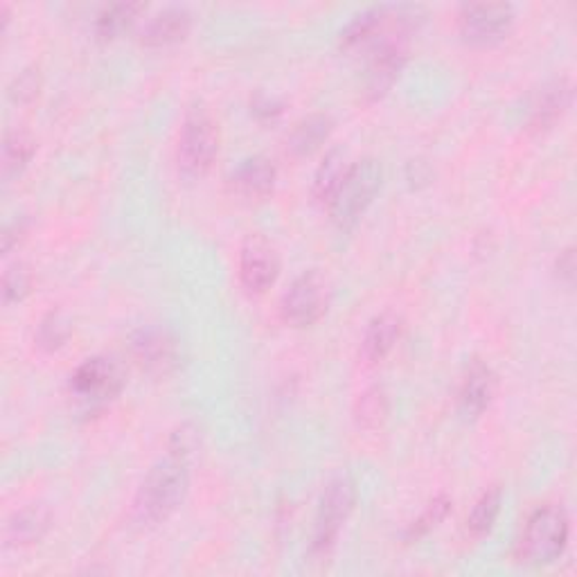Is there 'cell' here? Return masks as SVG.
Returning a JSON list of instances; mask_svg holds the SVG:
<instances>
[{
  "label": "cell",
  "instance_id": "1",
  "mask_svg": "<svg viewBox=\"0 0 577 577\" xmlns=\"http://www.w3.org/2000/svg\"><path fill=\"white\" fill-rule=\"evenodd\" d=\"M196 449L199 431L192 425H183L172 435L165 459L149 469L136 494L134 514L140 523H162L181 508L190 489V463Z\"/></svg>",
  "mask_w": 577,
  "mask_h": 577
},
{
  "label": "cell",
  "instance_id": "2",
  "mask_svg": "<svg viewBox=\"0 0 577 577\" xmlns=\"http://www.w3.org/2000/svg\"><path fill=\"white\" fill-rule=\"evenodd\" d=\"M570 521L562 506L538 508L517 542V562L523 566H548L562 557L568 544Z\"/></svg>",
  "mask_w": 577,
  "mask_h": 577
},
{
  "label": "cell",
  "instance_id": "3",
  "mask_svg": "<svg viewBox=\"0 0 577 577\" xmlns=\"http://www.w3.org/2000/svg\"><path fill=\"white\" fill-rule=\"evenodd\" d=\"M382 165L375 158L352 162L335 199L327 203L332 222L343 230L357 226L363 213L370 208V203L375 201L382 188Z\"/></svg>",
  "mask_w": 577,
  "mask_h": 577
},
{
  "label": "cell",
  "instance_id": "4",
  "mask_svg": "<svg viewBox=\"0 0 577 577\" xmlns=\"http://www.w3.org/2000/svg\"><path fill=\"white\" fill-rule=\"evenodd\" d=\"M219 151V127L208 109L194 106L188 111L179 134L177 160L185 177L201 179L213 168Z\"/></svg>",
  "mask_w": 577,
  "mask_h": 577
},
{
  "label": "cell",
  "instance_id": "5",
  "mask_svg": "<svg viewBox=\"0 0 577 577\" xmlns=\"http://www.w3.org/2000/svg\"><path fill=\"white\" fill-rule=\"evenodd\" d=\"M354 504H357V487L350 476H337L335 480L327 483L314 521L312 548L316 553H327L335 546L341 528L346 525V521L354 510Z\"/></svg>",
  "mask_w": 577,
  "mask_h": 577
},
{
  "label": "cell",
  "instance_id": "6",
  "mask_svg": "<svg viewBox=\"0 0 577 577\" xmlns=\"http://www.w3.org/2000/svg\"><path fill=\"white\" fill-rule=\"evenodd\" d=\"M329 298H332V292H329L327 278L318 271H305L286 288L280 314L286 325L309 327L327 314Z\"/></svg>",
  "mask_w": 577,
  "mask_h": 577
},
{
  "label": "cell",
  "instance_id": "7",
  "mask_svg": "<svg viewBox=\"0 0 577 577\" xmlns=\"http://www.w3.org/2000/svg\"><path fill=\"white\" fill-rule=\"evenodd\" d=\"M125 386L122 367L109 357H93L81 363L70 377V393L84 404L104 406Z\"/></svg>",
  "mask_w": 577,
  "mask_h": 577
},
{
  "label": "cell",
  "instance_id": "8",
  "mask_svg": "<svg viewBox=\"0 0 577 577\" xmlns=\"http://www.w3.org/2000/svg\"><path fill=\"white\" fill-rule=\"evenodd\" d=\"M514 25V8L508 3H472L463 5L459 27L465 41L476 46H489L501 41Z\"/></svg>",
  "mask_w": 577,
  "mask_h": 577
},
{
  "label": "cell",
  "instance_id": "9",
  "mask_svg": "<svg viewBox=\"0 0 577 577\" xmlns=\"http://www.w3.org/2000/svg\"><path fill=\"white\" fill-rule=\"evenodd\" d=\"M278 275L280 258L275 246L260 235L246 239L239 253V282L246 292L253 296L264 294L267 288L275 284Z\"/></svg>",
  "mask_w": 577,
  "mask_h": 577
},
{
  "label": "cell",
  "instance_id": "10",
  "mask_svg": "<svg viewBox=\"0 0 577 577\" xmlns=\"http://www.w3.org/2000/svg\"><path fill=\"white\" fill-rule=\"evenodd\" d=\"M406 61V48L404 38L386 41L380 48H375L373 59L367 64L365 81H363V93L370 100H380L386 95V91L395 84L401 68Z\"/></svg>",
  "mask_w": 577,
  "mask_h": 577
},
{
  "label": "cell",
  "instance_id": "11",
  "mask_svg": "<svg viewBox=\"0 0 577 577\" xmlns=\"http://www.w3.org/2000/svg\"><path fill=\"white\" fill-rule=\"evenodd\" d=\"M573 102V84L568 77H555L532 95L528 109V122L532 129H551L557 120L564 117Z\"/></svg>",
  "mask_w": 577,
  "mask_h": 577
},
{
  "label": "cell",
  "instance_id": "12",
  "mask_svg": "<svg viewBox=\"0 0 577 577\" xmlns=\"http://www.w3.org/2000/svg\"><path fill=\"white\" fill-rule=\"evenodd\" d=\"M494 393H497V375H494V370L487 363L474 359L459 391L461 414L469 420L483 416L494 399Z\"/></svg>",
  "mask_w": 577,
  "mask_h": 577
},
{
  "label": "cell",
  "instance_id": "13",
  "mask_svg": "<svg viewBox=\"0 0 577 577\" xmlns=\"http://www.w3.org/2000/svg\"><path fill=\"white\" fill-rule=\"evenodd\" d=\"M275 181L278 170L273 160H269L267 156H251L241 160V165L230 177V188L241 199L262 201L273 192Z\"/></svg>",
  "mask_w": 577,
  "mask_h": 577
},
{
  "label": "cell",
  "instance_id": "14",
  "mask_svg": "<svg viewBox=\"0 0 577 577\" xmlns=\"http://www.w3.org/2000/svg\"><path fill=\"white\" fill-rule=\"evenodd\" d=\"M190 27H192V14L188 12V8L172 5V8H165L156 12L145 23V27L140 30V41L145 46H151V48L170 46L185 38Z\"/></svg>",
  "mask_w": 577,
  "mask_h": 577
},
{
  "label": "cell",
  "instance_id": "15",
  "mask_svg": "<svg viewBox=\"0 0 577 577\" xmlns=\"http://www.w3.org/2000/svg\"><path fill=\"white\" fill-rule=\"evenodd\" d=\"M132 350L138 363L151 370V373H165V370H170L177 361L174 341L165 332H160V329H140L132 339Z\"/></svg>",
  "mask_w": 577,
  "mask_h": 577
},
{
  "label": "cell",
  "instance_id": "16",
  "mask_svg": "<svg viewBox=\"0 0 577 577\" xmlns=\"http://www.w3.org/2000/svg\"><path fill=\"white\" fill-rule=\"evenodd\" d=\"M401 335V318L393 312H384L370 320L365 335L361 339V359L365 363H377L382 361L397 343Z\"/></svg>",
  "mask_w": 577,
  "mask_h": 577
},
{
  "label": "cell",
  "instance_id": "17",
  "mask_svg": "<svg viewBox=\"0 0 577 577\" xmlns=\"http://www.w3.org/2000/svg\"><path fill=\"white\" fill-rule=\"evenodd\" d=\"M50 530V512L44 506H27L14 512L5 523L8 546L38 544Z\"/></svg>",
  "mask_w": 577,
  "mask_h": 577
},
{
  "label": "cell",
  "instance_id": "18",
  "mask_svg": "<svg viewBox=\"0 0 577 577\" xmlns=\"http://www.w3.org/2000/svg\"><path fill=\"white\" fill-rule=\"evenodd\" d=\"M335 129V122L325 113H314L305 120H301L296 129L288 136V149L296 156H309L314 154Z\"/></svg>",
  "mask_w": 577,
  "mask_h": 577
},
{
  "label": "cell",
  "instance_id": "19",
  "mask_svg": "<svg viewBox=\"0 0 577 577\" xmlns=\"http://www.w3.org/2000/svg\"><path fill=\"white\" fill-rule=\"evenodd\" d=\"M350 158L343 149H332L325 160L320 162V168L316 172V179H314V196L323 203H329L335 199L337 190L341 188L348 170H350Z\"/></svg>",
  "mask_w": 577,
  "mask_h": 577
},
{
  "label": "cell",
  "instance_id": "20",
  "mask_svg": "<svg viewBox=\"0 0 577 577\" xmlns=\"http://www.w3.org/2000/svg\"><path fill=\"white\" fill-rule=\"evenodd\" d=\"M501 506H504V491L499 487H491L483 494L467 517V530L472 538L480 540L487 532H491L494 523H497L501 514Z\"/></svg>",
  "mask_w": 577,
  "mask_h": 577
},
{
  "label": "cell",
  "instance_id": "21",
  "mask_svg": "<svg viewBox=\"0 0 577 577\" xmlns=\"http://www.w3.org/2000/svg\"><path fill=\"white\" fill-rule=\"evenodd\" d=\"M34 151H36V145L30 134L10 132L3 143V179L12 181L14 177H19L27 168V162L32 160Z\"/></svg>",
  "mask_w": 577,
  "mask_h": 577
},
{
  "label": "cell",
  "instance_id": "22",
  "mask_svg": "<svg viewBox=\"0 0 577 577\" xmlns=\"http://www.w3.org/2000/svg\"><path fill=\"white\" fill-rule=\"evenodd\" d=\"M143 10L145 5L140 3H115V5L104 8L95 19V34L100 38L120 36L129 25H134V21L138 19Z\"/></svg>",
  "mask_w": 577,
  "mask_h": 577
},
{
  "label": "cell",
  "instance_id": "23",
  "mask_svg": "<svg viewBox=\"0 0 577 577\" xmlns=\"http://www.w3.org/2000/svg\"><path fill=\"white\" fill-rule=\"evenodd\" d=\"M70 335V325L61 314H48L44 320L38 323L36 329V346L48 352L59 350Z\"/></svg>",
  "mask_w": 577,
  "mask_h": 577
},
{
  "label": "cell",
  "instance_id": "24",
  "mask_svg": "<svg viewBox=\"0 0 577 577\" xmlns=\"http://www.w3.org/2000/svg\"><path fill=\"white\" fill-rule=\"evenodd\" d=\"M32 271L25 264H14L3 275V298L8 305L21 303L32 288Z\"/></svg>",
  "mask_w": 577,
  "mask_h": 577
},
{
  "label": "cell",
  "instance_id": "25",
  "mask_svg": "<svg viewBox=\"0 0 577 577\" xmlns=\"http://www.w3.org/2000/svg\"><path fill=\"white\" fill-rule=\"evenodd\" d=\"M451 510V501L446 497H438L433 504H429V508L422 512V517L408 528V540H418L422 538V534L431 532L440 521H444V517L449 514Z\"/></svg>",
  "mask_w": 577,
  "mask_h": 577
},
{
  "label": "cell",
  "instance_id": "26",
  "mask_svg": "<svg viewBox=\"0 0 577 577\" xmlns=\"http://www.w3.org/2000/svg\"><path fill=\"white\" fill-rule=\"evenodd\" d=\"M386 397L380 388H373V391H367L361 399H359V410H357V416H359V422L363 427H375L384 420L386 416Z\"/></svg>",
  "mask_w": 577,
  "mask_h": 577
},
{
  "label": "cell",
  "instance_id": "27",
  "mask_svg": "<svg viewBox=\"0 0 577 577\" xmlns=\"http://www.w3.org/2000/svg\"><path fill=\"white\" fill-rule=\"evenodd\" d=\"M38 93V75L34 70H23L10 87V98L16 102H27Z\"/></svg>",
  "mask_w": 577,
  "mask_h": 577
},
{
  "label": "cell",
  "instance_id": "28",
  "mask_svg": "<svg viewBox=\"0 0 577 577\" xmlns=\"http://www.w3.org/2000/svg\"><path fill=\"white\" fill-rule=\"evenodd\" d=\"M25 235V222H14V224H10L8 228H5V233H3V253L8 256L12 249H14V246L19 244V239Z\"/></svg>",
  "mask_w": 577,
  "mask_h": 577
},
{
  "label": "cell",
  "instance_id": "29",
  "mask_svg": "<svg viewBox=\"0 0 577 577\" xmlns=\"http://www.w3.org/2000/svg\"><path fill=\"white\" fill-rule=\"evenodd\" d=\"M557 269L562 271V275H566V280L570 282L573 280V271H575V260H573V251H564L557 260Z\"/></svg>",
  "mask_w": 577,
  "mask_h": 577
}]
</instances>
